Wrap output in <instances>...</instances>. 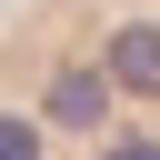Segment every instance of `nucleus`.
<instances>
[{
  "label": "nucleus",
  "mask_w": 160,
  "mask_h": 160,
  "mask_svg": "<svg viewBox=\"0 0 160 160\" xmlns=\"http://www.w3.org/2000/svg\"><path fill=\"white\" fill-rule=\"evenodd\" d=\"M110 90H140V100H160V20H130V30H110Z\"/></svg>",
  "instance_id": "f257e3e1"
},
{
  "label": "nucleus",
  "mask_w": 160,
  "mask_h": 160,
  "mask_svg": "<svg viewBox=\"0 0 160 160\" xmlns=\"http://www.w3.org/2000/svg\"><path fill=\"white\" fill-rule=\"evenodd\" d=\"M40 110H50L60 130H100V120H110V70H60Z\"/></svg>",
  "instance_id": "f03ea898"
},
{
  "label": "nucleus",
  "mask_w": 160,
  "mask_h": 160,
  "mask_svg": "<svg viewBox=\"0 0 160 160\" xmlns=\"http://www.w3.org/2000/svg\"><path fill=\"white\" fill-rule=\"evenodd\" d=\"M0 160H40V130H30L20 110H0Z\"/></svg>",
  "instance_id": "7ed1b4c3"
},
{
  "label": "nucleus",
  "mask_w": 160,
  "mask_h": 160,
  "mask_svg": "<svg viewBox=\"0 0 160 160\" xmlns=\"http://www.w3.org/2000/svg\"><path fill=\"white\" fill-rule=\"evenodd\" d=\"M100 160H160V140H110Z\"/></svg>",
  "instance_id": "20e7f679"
}]
</instances>
